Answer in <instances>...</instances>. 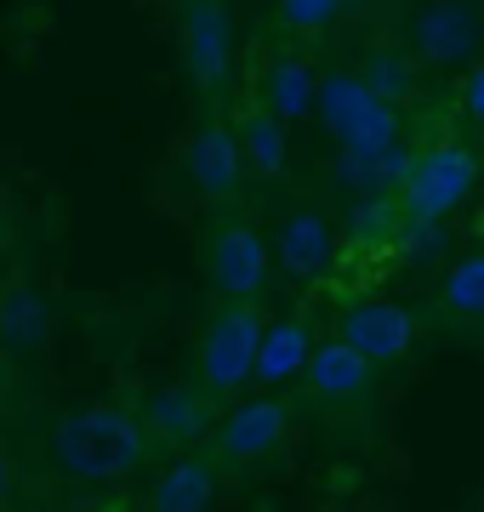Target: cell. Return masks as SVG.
I'll return each mask as SVG.
<instances>
[{"label": "cell", "mask_w": 484, "mask_h": 512, "mask_svg": "<svg viewBox=\"0 0 484 512\" xmlns=\"http://www.w3.org/2000/svg\"><path fill=\"white\" fill-rule=\"evenodd\" d=\"M484 177L479 148L462 143V137H433V143L410 148L399 160V177H393V194H399V211L410 222H445L462 200H473V188Z\"/></svg>", "instance_id": "cell-3"}, {"label": "cell", "mask_w": 484, "mask_h": 512, "mask_svg": "<svg viewBox=\"0 0 484 512\" xmlns=\"http://www.w3.org/2000/svg\"><path fill=\"white\" fill-rule=\"evenodd\" d=\"M462 6H484V0H462Z\"/></svg>", "instance_id": "cell-25"}, {"label": "cell", "mask_w": 484, "mask_h": 512, "mask_svg": "<svg viewBox=\"0 0 484 512\" xmlns=\"http://www.w3.org/2000/svg\"><path fill=\"white\" fill-rule=\"evenodd\" d=\"M359 74H365L388 103H405V97L416 92V80H422V74H416V52H405V46H371V52L359 57Z\"/></svg>", "instance_id": "cell-21"}, {"label": "cell", "mask_w": 484, "mask_h": 512, "mask_svg": "<svg viewBox=\"0 0 484 512\" xmlns=\"http://www.w3.org/2000/svg\"><path fill=\"white\" fill-rule=\"evenodd\" d=\"M274 245V268H280L291 285H314L325 279V268L336 262V222L325 217V205H291L280 222V239Z\"/></svg>", "instance_id": "cell-11"}, {"label": "cell", "mask_w": 484, "mask_h": 512, "mask_svg": "<svg viewBox=\"0 0 484 512\" xmlns=\"http://www.w3.org/2000/svg\"><path fill=\"white\" fill-rule=\"evenodd\" d=\"M399 160H405L399 148H342V160H336V183L348 188V194H359V200H371V194L393 188Z\"/></svg>", "instance_id": "cell-20"}, {"label": "cell", "mask_w": 484, "mask_h": 512, "mask_svg": "<svg viewBox=\"0 0 484 512\" xmlns=\"http://www.w3.org/2000/svg\"><path fill=\"white\" fill-rule=\"evenodd\" d=\"M177 194H188V200H240L245 188V154H240V131H234V120H223V114H205L200 126H194V137L183 143V154H177Z\"/></svg>", "instance_id": "cell-8"}, {"label": "cell", "mask_w": 484, "mask_h": 512, "mask_svg": "<svg viewBox=\"0 0 484 512\" xmlns=\"http://www.w3.org/2000/svg\"><path fill=\"white\" fill-rule=\"evenodd\" d=\"M308 348H314V336H308V319H302V313H291V319H268V325H262V342H257L251 382L257 387L297 382L302 365H308Z\"/></svg>", "instance_id": "cell-17"}, {"label": "cell", "mask_w": 484, "mask_h": 512, "mask_svg": "<svg viewBox=\"0 0 484 512\" xmlns=\"http://www.w3.org/2000/svg\"><path fill=\"white\" fill-rule=\"evenodd\" d=\"M348 6H354V0H280V6H274V29H285V35H319V29H331Z\"/></svg>", "instance_id": "cell-22"}, {"label": "cell", "mask_w": 484, "mask_h": 512, "mask_svg": "<svg viewBox=\"0 0 484 512\" xmlns=\"http://www.w3.org/2000/svg\"><path fill=\"white\" fill-rule=\"evenodd\" d=\"M200 274L211 296H262L274 279V245L240 200H211L200 228Z\"/></svg>", "instance_id": "cell-2"}, {"label": "cell", "mask_w": 484, "mask_h": 512, "mask_svg": "<svg viewBox=\"0 0 484 512\" xmlns=\"http://www.w3.org/2000/svg\"><path fill=\"white\" fill-rule=\"evenodd\" d=\"M291 433H297V410H291V399H285L280 387H262V393H251V399L228 404L223 416H217V427H211V456H217V467H257V461L280 456L285 444H291Z\"/></svg>", "instance_id": "cell-6"}, {"label": "cell", "mask_w": 484, "mask_h": 512, "mask_svg": "<svg viewBox=\"0 0 484 512\" xmlns=\"http://www.w3.org/2000/svg\"><path fill=\"white\" fill-rule=\"evenodd\" d=\"M217 490H223V467H217V456L177 450V461L160 467V478H154L149 507H160V512H205L211 501H217Z\"/></svg>", "instance_id": "cell-15"}, {"label": "cell", "mask_w": 484, "mask_h": 512, "mask_svg": "<svg viewBox=\"0 0 484 512\" xmlns=\"http://www.w3.org/2000/svg\"><path fill=\"white\" fill-rule=\"evenodd\" d=\"M262 325L268 319H262L257 296H217V308L205 313L200 336H194V382L211 399H234L251 387Z\"/></svg>", "instance_id": "cell-4"}, {"label": "cell", "mask_w": 484, "mask_h": 512, "mask_svg": "<svg viewBox=\"0 0 484 512\" xmlns=\"http://www.w3.org/2000/svg\"><path fill=\"white\" fill-rule=\"evenodd\" d=\"M479 6H462V0H428L410 12V52L428 69H462L479 57Z\"/></svg>", "instance_id": "cell-9"}, {"label": "cell", "mask_w": 484, "mask_h": 512, "mask_svg": "<svg viewBox=\"0 0 484 512\" xmlns=\"http://www.w3.org/2000/svg\"><path fill=\"white\" fill-rule=\"evenodd\" d=\"M314 120L336 137V148H399V131H405L399 103H388L359 69L319 74Z\"/></svg>", "instance_id": "cell-5"}, {"label": "cell", "mask_w": 484, "mask_h": 512, "mask_svg": "<svg viewBox=\"0 0 484 512\" xmlns=\"http://www.w3.org/2000/svg\"><path fill=\"white\" fill-rule=\"evenodd\" d=\"M462 114L473 131H484V57H473V69L462 80Z\"/></svg>", "instance_id": "cell-23"}, {"label": "cell", "mask_w": 484, "mask_h": 512, "mask_svg": "<svg viewBox=\"0 0 484 512\" xmlns=\"http://www.w3.org/2000/svg\"><path fill=\"white\" fill-rule=\"evenodd\" d=\"M217 427V399L205 393L200 382L194 387H160L143 410V433L154 444H171V450H200Z\"/></svg>", "instance_id": "cell-12"}, {"label": "cell", "mask_w": 484, "mask_h": 512, "mask_svg": "<svg viewBox=\"0 0 484 512\" xmlns=\"http://www.w3.org/2000/svg\"><path fill=\"white\" fill-rule=\"evenodd\" d=\"M314 92H319V69L308 52H274L257 74V103L268 114H280L285 126L314 114Z\"/></svg>", "instance_id": "cell-14"}, {"label": "cell", "mask_w": 484, "mask_h": 512, "mask_svg": "<svg viewBox=\"0 0 484 512\" xmlns=\"http://www.w3.org/2000/svg\"><path fill=\"white\" fill-rule=\"evenodd\" d=\"M52 330V313L40 302L35 285H6L0 291V348L12 353H35Z\"/></svg>", "instance_id": "cell-18"}, {"label": "cell", "mask_w": 484, "mask_h": 512, "mask_svg": "<svg viewBox=\"0 0 484 512\" xmlns=\"http://www.w3.org/2000/svg\"><path fill=\"white\" fill-rule=\"evenodd\" d=\"M297 382L319 404H354L376 387V365L359 348H348L342 336H331V342H314L308 348V365H302Z\"/></svg>", "instance_id": "cell-13"}, {"label": "cell", "mask_w": 484, "mask_h": 512, "mask_svg": "<svg viewBox=\"0 0 484 512\" xmlns=\"http://www.w3.org/2000/svg\"><path fill=\"white\" fill-rule=\"evenodd\" d=\"M143 450H149L143 416L120 404H86L52 427V461L75 484H120L143 467Z\"/></svg>", "instance_id": "cell-1"}, {"label": "cell", "mask_w": 484, "mask_h": 512, "mask_svg": "<svg viewBox=\"0 0 484 512\" xmlns=\"http://www.w3.org/2000/svg\"><path fill=\"white\" fill-rule=\"evenodd\" d=\"M439 313L456 325H484V251L456 256L439 279Z\"/></svg>", "instance_id": "cell-19"}, {"label": "cell", "mask_w": 484, "mask_h": 512, "mask_svg": "<svg viewBox=\"0 0 484 512\" xmlns=\"http://www.w3.org/2000/svg\"><path fill=\"white\" fill-rule=\"evenodd\" d=\"M177 57H183L188 86L217 103L234 86V18L228 0H183L177 12Z\"/></svg>", "instance_id": "cell-7"}, {"label": "cell", "mask_w": 484, "mask_h": 512, "mask_svg": "<svg viewBox=\"0 0 484 512\" xmlns=\"http://www.w3.org/2000/svg\"><path fill=\"white\" fill-rule=\"evenodd\" d=\"M336 336H342L348 348H359L376 370H382V365H399V359H410V348H416L422 325H416V313H410L405 302L365 296V302H354V308L342 313Z\"/></svg>", "instance_id": "cell-10"}, {"label": "cell", "mask_w": 484, "mask_h": 512, "mask_svg": "<svg viewBox=\"0 0 484 512\" xmlns=\"http://www.w3.org/2000/svg\"><path fill=\"white\" fill-rule=\"evenodd\" d=\"M12 490H18V467H12V456H6V444H0V507L12 501Z\"/></svg>", "instance_id": "cell-24"}, {"label": "cell", "mask_w": 484, "mask_h": 512, "mask_svg": "<svg viewBox=\"0 0 484 512\" xmlns=\"http://www.w3.org/2000/svg\"><path fill=\"white\" fill-rule=\"evenodd\" d=\"M234 131H240L245 177H257V183H268V188L291 177V131H285L280 114H268L262 103H251V109L234 120Z\"/></svg>", "instance_id": "cell-16"}]
</instances>
